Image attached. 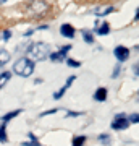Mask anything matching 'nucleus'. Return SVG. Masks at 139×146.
I'll return each instance as SVG.
<instances>
[{"instance_id":"f257e3e1","label":"nucleus","mask_w":139,"mask_h":146,"mask_svg":"<svg viewBox=\"0 0 139 146\" xmlns=\"http://www.w3.org/2000/svg\"><path fill=\"white\" fill-rule=\"evenodd\" d=\"M28 55L31 62H41L45 60L47 57H50V49L45 42H32L31 46L28 47Z\"/></svg>"},{"instance_id":"f03ea898","label":"nucleus","mask_w":139,"mask_h":146,"mask_svg":"<svg viewBox=\"0 0 139 146\" xmlns=\"http://www.w3.org/2000/svg\"><path fill=\"white\" fill-rule=\"evenodd\" d=\"M13 72L16 75H20V76H29L32 72H34V62H31L28 57H21L18 58L13 65Z\"/></svg>"},{"instance_id":"7ed1b4c3","label":"nucleus","mask_w":139,"mask_h":146,"mask_svg":"<svg viewBox=\"0 0 139 146\" xmlns=\"http://www.w3.org/2000/svg\"><path fill=\"white\" fill-rule=\"evenodd\" d=\"M129 127V120L125 114H117L115 120L112 122V128L113 130H126Z\"/></svg>"},{"instance_id":"20e7f679","label":"nucleus","mask_w":139,"mask_h":146,"mask_svg":"<svg viewBox=\"0 0 139 146\" xmlns=\"http://www.w3.org/2000/svg\"><path fill=\"white\" fill-rule=\"evenodd\" d=\"M113 55L118 58V62H125L129 58V49L125 46H117L113 50Z\"/></svg>"},{"instance_id":"39448f33","label":"nucleus","mask_w":139,"mask_h":146,"mask_svg":"<svg viewBox=\"0 0 139 146\" xmlns=\"http://www.w3.org/2000/svg\"><path fill=\"white\" fill-rule=\"evenodd\" d=\"M70 49H71V46H65V47H62V50L50 54V58L53 60V62H58V60L62 62V60H65V57H67V52H70Z\"/></svg>"},{"instance_id":"423d86ee","label":"nucleus","mask_w":139,"mask_h":146,"mask_svg":"<svg viewBox=\"0 0 139 146\" xmlns=\"http://www.w3.org/2000/svg\"><path fill=\"white\" fill-rule=\"evenodd\" d=\"M60 33H62L63 37H68V39H73L74 37V28L71 26V25H68V23H65V25H62L60 26Z\"/></svg>"},{"instance_id":"0eeeda50","label":"nucleus","mask_w":139,"mask_h":146,"mask_svg":"<svg viewBox=\"0 0 139 146\" xmlns=\"http://www.w3.org/2000/svg\"><path fill=\"white\" fill-rule=\"evenodd\" d=\"M74 80H76V76H74V75H73V76H70V78L67 80V83H65V86H63V88L60 89V91H57V93L53 94V99H60V98H62L63 94H65V91H67V89L70 88V86H71V83L74 81Z\"/></svg>"},{"instance_id":"6e6552de","label":"nucleus","mask_w":139,"mask_h":146,"mask_svg":"<svg viewBox=\"0 0 139 146\" xmlns=\"http://www.w3.org/2000/svg\"><path fill=\"white\" fill-rule=\"evenodd\" d=\"M94 99L99 101V102H103V101L107 99V89L105 88H99L96 93H94Z\"/></svg>"},{"instance_id":"1a4fd4ad","label":"nucleus","mask_w":139,"mask_h":146,"mask_svg":"<svg viewBox=\"0 0 139 146\" xmlns=\"http://www.w3.org/2000/svg\"><path fill=\"white\" fill-rule=\"evenodd\" d=\"M94 33L99 34V36H105V34H108V33H110V26H108V23H102V26H97L96 29H94Z\"/></svg>"},{"instance_id":"9d476101","label":"nucleus","mask_w":139,"mask_h":146,"mask_svg":"<svg viewBox=\"0 0 139 146\" xmlns=\"http://www.w3.org/2000/svg\"><path fill=\"white\" fill-rule=\"evenodd\" d=\"M10 78H11V73L10 72H2V73H0V89L10 81Z\"/></svg>"},{"instance_id":"9b49d317","label":"nucleus","mask_w":139,"mask_h":146,"mask_svg":"<svg viewBox=\"0 0 139 146\" xmlns=\"http://www.w3.org/2000/svg\"><path fill=\"white\" fill-rule=\"evenodd\" d=\"M20 114H21V109H16V110H13V112H10V114L3 115V117H2V120H3V123H7L8 120H11L13 117H16V115H20Z\"/></svg>"},{"instance_id":"f8f14e48","label":"nucleus","mask_w":139,"mask_h":146,"mask_svg":"<svg viewBox=\"0 0 139 146\" xmlns=\"http://www.w3.org/2000/svg\"><path fill=\"white\" fill-rule=\"evenodd\" d=\"M8 141V136H7V128H5V123L0 125V143H7Z\"/></svg>"},{"instance_id":"ddd939ff","label":"nucleus","mask_w":139,"mask_h":146,"mask_svg":"<svg viewBox=\"0 0 139 146\" xmlns=\"http://www.w3.org/2000/svg\"><path fill=\"white\" fill-rule=\"evenodd\" d=\"M29 143H21V146H41V143L36 140V136L32 135V133H29Z\"/></svg>"},{"instance_id":"4468645a","label":"nucleus","mask_w":139,"mask_h":146,"mask_svg":"<svg viewBox=\"0 0 139 146\" xmlns=\"http://www.w3.org/2000/svg\"><path fill=\"white\" fill-rule=\"evenodd\" d=\"M82 37H84V41L88 42V44H92V42H94V36H92V33L88 31V29H84V31H82Z\"/></svg>"},{"instance_id":"2eb2a0df","label":"nucleus","mask_w":139,"mask_h":146,"mask_svg":"<svg viewBox=\"0 0 139 146\" xmlns=\"http://www.w3.org/2000/svg\"><path fill=\"white\" fill-rule=\"evenodd\" d=\"M84 143H86V136H74L73 138V146H84Z\"/></svg>"},{"instance_id":"dca6fc26","label":"nucleus","mask_w":139,"mask_h":146,"mask_svg":"<svg viewBox=\"0 0 139 146\" xmlns=\"http://www.w3.org/2000/svg\"><path fill=\"white\" fill-rule=\"evenodd\" d=\"M10 60V54L7 52V50H0V65H3Z\"/></svg>"},{"instance_id":"f3484780","label":"nucleus","mask_w":139,"mask_h":146,"mask_svg":"<svg viewBox=\"0 0 139 146\" xmlns=\"http://www.w3.org/2000/svg\"><path fill=\"white\" fill-rule=\"evenodd\" d=\"M10 37H11V33L8 31V29H5V31H0V42L8 41Z\"/></svg>"},{"instance_id":"a211bd4d","label":"nucleus","mask_w":139,"mask_h":146,"mask_svg":"<svg viewBox=\"0 0 139 146\" xmlns=\"http://www.w3.org/2000/svg\"><path fill=\"white\" fill-rule=\"evenodd\" d=\"M110 136L108 135H99V143H102V145H105V146H108L110 145Z\"/></svg>"},{"instance_id":"6ab92c4d","label":"nucleus","mask_w":139,"mask_h":146,"mask_svg":"<svg viewBox=\"0 0 139 146\" xmlns=\"http://www.w3.org/2000/svg\"><path fill=\"white\" fill-rule=\"evenodd\" d=\"M129 123H139V114H131L128 117Z\"/></svg>"},{"instance_id":"aec40b11","label":"nucleus","mask_w":139,"mask_h":146,"mask_svg":"<svg viewBox=\"0 0 139 146\" xmlns=\"http://www.w3.org/2000/svg\"><path fill=\"white\" fill-rule=\"evenodd\" d=\"M67 63L70 67H81V62H78V60H73V58H68Z\"/></svg>"},{"instance_id":"412c9836","label":"nucleus","mask_w":139,"mask_h":146,"mask_svg":"<svg viewBox=\"0 0 139 146\" xmlns=\"http://www.w3.org/2000/svg\"><path fill=\"white\" fill-rule=\"evenodd\" d=\"M120 70H121V67H120V65H117V67H115V70H113V73H112V78H117V76H118Z\"/></svg>"},{"instance_id":"4be33fe9","label":"nucleus","mask_w":139,"mask_h":146,"mask_svg":"<svg viewBox=\"0 0 139 146\" xmlns=\"http://www.w3.org/2000/svg\"><path fill=\"white\" fill-rule=\"evenodd\" d=\"M81 112H71V110H68L67 112V117H79Z\"/></svg>"},{"instance_id":"5701e85b","label":"nucleus","mask_w":139,"mask_h":146,"mask_svg":"<svg viewBox=\"0 0 139 146\" xmlns=\"http://www.w3.org/2000/svg\"><path fill=\"white\" fill-rule=\"evenodd\" d=\"M134 75H136V76H139V62L138 63H136V65H134Z\"/></svg>"},{"instance_id":"b1692460","label":"nucleus","mask_w":139,"mask_h":146,"mask_svg":"<svg viewBox=\"0 0 139 146\" xmlns=\"http://www.w3.org/2000/svg\"><path fill=\"white\" fill-rule=\"evenodd\" d=\"M134 18H136V20H139V8L136 10V16H134Z\"/></svg>"},{"instance_id":"393cba45","label":"nucleus","mask_w":139,"mask_h":146,"mask_svg":"<svg viewBox=\"0 0 139 146\" xmlns=\"http://www.w3.org/2000/svg\"><path fill=\"white\" fill-rule=\"evenodd\" d=\"M136 50H138V52H139V46H136Z\"/></svg>"},{"instance_id":"a878e982","label":"nucleus","mask_w":139,"mask_h":146,"mask_svg":"<svg viewBox=\"0 0 139 146\" xmlns=\"http://www.w3.org/2000/svg\"><path fill=\"white\" fill-rule=\"evenodd\" d=\"M138 94H139V91H138Z\"/></svg>"},{"instance_id":"bb28decb","label":"nucleus","mask_w":139,"mask_h":146,"mask_svg":"<svg viewBox=\"0 0 139 146\" xmlns=\"http://www.w3.org/2000/svg\"><path fill=\"white\" fill-rule=\"evenodd\" d=\"M0 67H2V65H0Z\"/></svg>"}]
</instances>
